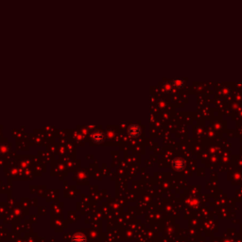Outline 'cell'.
Wrapping results in <instances>:
<instances>
[{"label":"cell","mask_w":242,"mask_h":242,"mask_svg":"<svg viewBox=\"0 0 242 242\" xmlns=\"http://www.w3.org/2000/svg\"><path fill=\"white\" fill-rule=\"evenodd\" d=\"M185 165H186L185 161H184L183 159H181V158H177V159L174 161V162H173L174 168H175L176 169H178V170L183 169L185 168Z\"/></svg>","instance_id":"obj_1"}]
</instances>
